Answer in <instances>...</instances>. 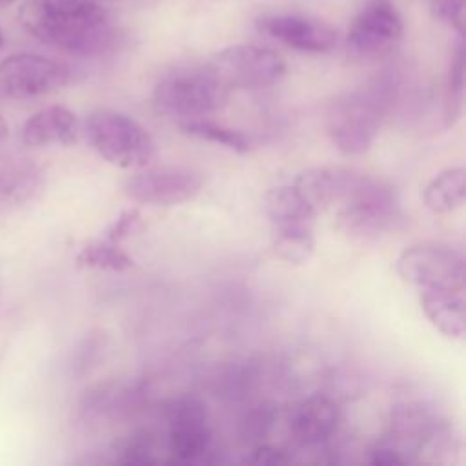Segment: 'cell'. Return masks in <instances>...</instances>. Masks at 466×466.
Segmentation results:
<instances>
[{"label": "cell", "instance_id": "cell-27", "mask_svg": "<svg viewBox=\"0 0 466 466\" xmlns=\"http://www.w3.org/2000/svg\"><path fill=\"white\" fill-rule=\"evenodd\" d=\"M246 462H255V464H284L289 462V455H286L284 450L266 444V442H258L249 455H246Z\"/></svg>", "mask_w": 466, "mask_h": 466}, {"label": "cell", "instance_id": "cell-10", "mask_svg": "<svg viewBox=\"0 0 466 466\" xmlns=\"http://www.w3.org/2000/svg\"><path fill=\"white\" fill-rule=\"evenodd\" d=\"M382 126V111L375 102H350L335 109L326 124L333 146L344 155H360L375 142Z\"/></svg>", "mask_w": 466, "mask_h": 466}, {"label": "cell", "instance_id": "cell-32", "mask_svg": "<svg viewBox=\"0 0 466 466\" xmlns=\"http://www.w3.org/2000/svg\"><path fill=\"white\" fill-rule=\"evenodd\" d=\"M0 297H2V280H0Z\"/></svg>", "mask_w": 466, "mask_h": 466}, {"label": "cell", "instance_id": "cell-30", "mask_svg": "<svg viewBox=\"0 0 466 466\" xmlns=\"http://www.w3.org/2000/svg\"><path fill=\"white\" fill-rule=\"evenodd\" d=\"M13 2H15V0H0V7H2V5H9V4H13Z\"/></svg>", "mask_w": 466, "mask_h": 466}, {"label": "cell", "instance_id": "cell-2", "mask_svg": "<svg viewBox=\"0 0 466 466\" xmlns=\"http://www.w3.org/2000/svg\"><path fill=\"white\" fill-rule=\"evenodd\" d=\"M84 133L89 146L116 167L142 169L155 157L149 131L126 113L96 109L87 115Z\"/></svg>", "mask_w": 466, "mask_h": 466}, {"label": "cell", "instance_id": "cell-33", "mask_svg": "<svg viewBox=\"0 0 466 466\" xmlns=\"http://www.w3.org/2000/svg\"><path fill=\"white\" fill-rule=\"evenodd\" d=\"M96 2H100V0H96Z\"/></svg>", "mask_w": 466, "mask_h": 466}, {"label": "cell", "instance_id": "cell-12", "mask_svg": "<svg viewBox=\"0 0 466 466\" xmlns=\"http://www.w3.org/2000/svg\"><path fill=\"white\" fill-rule=\"evenodd\" d=\"M260 33L304 53H326L337 44V31L315 18L302 15H266L257 20Z\"/></svg>", "mask_w": 466, "mask_h": 466}, {"label": "cell", "instance_id": "cell-4", "mask_svg": "<svg viewBox=\"0 0 466 466\" xmlns=\"http://www.w3.org/2000/svg\"><path fill=\"white\" fill-rule=\"evenodd\" d=\"M229 91L231 89L206 66L202 69L180 71L162 78L153 91V100L164 113L189 120L224 107Z\"/></svg>", "mask_w": 466, "mask_h": 466}, {"label": "cell", "instance_id": "cell-28", "mask_svg": "<svg viewBox=\"0 0 466 466\" xmlns=\"http://www.w3.org/2000/svg\"><path fill=\"white\" fill-rule=\"evenodd\" d=\"M368 462L375 466H393V464H404L406 459L390 441H386L370 450Z\"/></svg>", "mask_w": 466, "mask_h": 466}, {"label": "cell", "instance_id": "cell-19", "mask_svg": "<svg viewBox=\"0 0 466 466\" xmlns=\"http://www.w3.org/2000/svg\"><path fill=\"white\" fill-rule=\"evenodd\" d=\"M466 171L462 167H446L439 171L422 189V202L431 213H451L464 204Z\"/></svg>", "mask_w": 466, "mask_h": 466}, {"label": "cell", "instance_id": "cell-23", "mask_svg": "<svg viewBox=\"0 0 466 466\" xmlns=\"http://www.w3.org/2000/svg\"><path fill=\"white\" fill-rule=\"evenodd\" d=\"M462 91H464V49L457 47V53L451 60L448 75V98H446V126H453L462 107Z\"/></svg>", "mask_w": 466, "mask_h": 466}, {"label": "cell", "instance_id": "cell-3", "mask_svg": "<svg viewBox=\"0 0 466 466\" xmlns=\"http://www.w3.org/2000/svg\"><path fill=\"white\" fill-rule=\"evenodd\" d=\"M402 220L395 189L370 177L366 184L337 213L335 228L357 242H375L393 233Z\"/></svg>", "mask_w": 466, "mask_h": 466}, {"label": "cell", "instance_id": "cell-25", "mask_svg": "<svg viewBox=\"0 0 466 466\" xmlns=\"http://www.w3.org/2000/svg\"><path fill=\"white\" fill-rule=\"evenodd\" d=\"M153 437L147 431L137 433L129 439V442L126 444V448L122 450V457L120 462L126 464H133V462H155V455H153Z\"/></svg>", "mask_w": 466, "mask_h": 466}, {"label": "cell", "instance_id": "cell-18", "mask_svg": "<svg viewBox=\"0 0 466 466\" xmlns=\"http://www.w3.org/2000/svg\"><path fill=\"white\" fill-rule=\"evenodd\" d=\"M264 213L273 228L308 224L313 226L319 209L300 193L295 184L271 187L264 195Z\"/></svg>", "mask_w": 466, "mask_h": 466}, {"label": "cell", "instance_id": "cell-1", "mask_svg": "<svg viewBox=\"0 0 466 466\" xmlns=\"http://www.w3.org/2000/svg\"><path fill=\"white\" fill-rule=\"evenodd\" d=\"M18 16L36 40L69 53H95L109 40V15L96 0H27Z\"/></svg>", "mask_w": 466, "mask_h": 466}, {"label": "cell", "instance_id": "cell-6", "mask_svg": "<svg viewBox=\"0 0 466 466\" xmlns=\"http://www.w3.org/2000/svg\"><path fill=\"white\" fill-rule=\"evenodd\" d=\"M399 277L420 289H464V258L444 244H413L395 260Z\"/></svg>", "mask_w": 466, "mask_h": 466}, {"label": "cell", "instance_id": "cell-21", "mask_svg": "<svg viewBox=\"0 0 466 466\" xmlns=\"http://www.w3.org/2000/svg\"><path fill=\"white\" fill-rule=\"evenodd\" d=\"M180 127L186 135H189L193 138L218 144V146H222L226 149H231L235 153L242 155V153L249 151V138L242 131L222 126V124H217V122L208 120L204 116L184 120L180 124Z\"/></svg>", "mask_w": 466, "mask_h": 466}, {"label": "cell", "instance_id": "cell-15", "mask_svg": "<svg viewBox=\"0 0 466 466\" xmlns=\"http://www.w3.org/2000/svg\"><path fill=\"white\" fill-rule=\"evenodd\" d=\"M46 184L44 169L29 157L0 155V217H7L33 202Z\"/></svg>", "mask_w": 466, "mask_h": 466}, {"label": "cell", "instance_id": "cell-14", "mask_svg": "<svg viewBox=\"0 0 466 466\" xmlns=\"http://www.w3.org/2000/svg\"><path fill=\"white\" fill-rule=\"evenodd\" d=\"M370 178V175L350 167H309L297 175L295 186L317 208L344 204L350 200Z\"/></svg>", "mask_w": 466, "mask_h": 466}, {"label": "cell", "instance_id": "cell-9", "mask_svg": "<svg viewBox=\"0 0 466 466\" xmlns=\"http://www.w3.org/2000/svg\"><path fill=\"white\" fill-rule=\"evenodd\" d=\"M67 82V69L46 56L16 53L0 60V96L24 100L47 95Z\"/></svg>", "mask_w": 466, "mask_h": 466}, {"label": "cell", "instance_id": "cell-31", "mask_svg": "<svg viewBox=\"0 0 466 466\" xmlns=\"http://www.w3.org/2000/svg\"><path fill=\"white\" fill-rule=\"evenodd\" d=\"M2 44H4V36H2V31H0V47H2Z\"/></svg>", "mask_w": 466, "mask_h": 466}, {"label": "cell", "instance_id": "cell-8", "mask_svg": "<svg viewBox=\"0 0 466 466\" xmlns=\"http://www.w3.org/2000/svg\"><path fill=\"white\" fill-rule=\"evenodd\" d=\"M204 175L186 166H157L131 175L124 182L127 198L149 206H177L200 193Z\"/></svg>", "mask_w": 466, "mask_h": 466}, {"label": "cell", "instance_id": "cell-13", "mask_svg": "<svg viewBox=\"0 0 466 466\" xmlns=\"http://www.w3.org/2000/svg\"><path fill=\"white\" fill-rule=\"evenodd\" d=\"M339 419V406L331 397L311 393L289 406L286 422L299 446H317L335 433Z\"/></svg>", "mask_w": 466, "mask_h": 466}, {"label": "cell", "instance_id": "cell-7", "mask_svg": "<svg viewBox=\"0 0 466 466\" xmlns=\"http://www.w3.org/2000/svg\"><path fill=\"white\" fill-rule=\"evenodd\" d=\"M167 448L175 462H198L211 450L213 431L206 402L198 395H180L166 406Z\"/></svg>", "mask_w": 466, "mask_h": 466}, {"label": "cell", "instance_id": "cell-26", "mask_svg": "<svg viewBox=\"0 0 466 466\" xmlns=\"http://www.w3.org/2000/svg\"><path fill=\"white\" fill-rule=\"evenodd\" d=\"M437 15L451 24L457 31L464 27V0H431Z\"/></svg>", "mask_w": 466, "mask_h": 466}, {"label": "cell", "instance_id": "cell-20", "mask_svg": "<svg viewBox=\"0 0 466 466\" xmlns=\"http://www.w3.org/2000/svg\"><path fill=\"white\" fill-rule=\"evenodd\" d=\"M273 253L295 266H302L309 262V258L315 253V237H313V226L308 224H297V226H282L273 228Z\"/></svg>", "mask_w": 466, "mask_h": 466}, {"label": "cell", "instance_id": "cell-11", "mask_svg": "<svg viewBox=\"0 0 466 466\" xmlns=\"http://www.w3.org/2000/svg\"><path fill=\"white\" fill-rule=\"evenodd\" d=\"M402 35V20L390 0H370L353 18L346 44L355 55H375Z\"/></svg>", "mask_w": 466, "mask_h": 466}, {"label": "cell", "instance_id": "cell-17", "mask_svg": "<svg viewBox=\"0 0 466 466\" xmlns=\"http://www.w3.org/2000/svg\"><path fill=\"white\" fill-rule=\"evenodd\" d=\"M464 289H420V309L430 324L450 339H462L466 331Z\"/></svg>", "mask_w": 466, "mask_h": 466}, {"label": "cell", "instance_id": "cell-22", "mask_svg": "<svg viewBox=\"0 0 466 466\" xmlns=\"http://www.w3.org/2000/svg\"><path fill=\"white\" fill-rule=\"evenodd\" d=\"M76 264L80 268L126 271L133 268V258L118 244L102 238L86 244L76 255Z\"/></svg>", "mask_w": 466, "mask_h": 466}, {"label": "cell", "instance_id": "cell-29", "mask_svg": "<svg viewBox=\"0 0 466 466\" xmlns=\"http://www.w3.org/2000/svg\"><path fill=\"white\" fill-rule=\"evenodd\" d=\"M7 135H9V127H7L5 120L0 116V144L7 138Z\"/></svg>", "mask_w": 466, "mask_h": 466}, {"label": "cell", "instance_id": "cell-5", "mask_svg": "<svg viewBox=\"0 0 466 466\" xmlns=\"http://www.w3.org/2000/svg\"><path fill=\"white\" fill-rule=\"evenodd\" d=\"M208 67L229 89L269 87L286 73V64L279 53L251 44L224 47L211 58Z\"/></svg>", "mask_w": 466, "mask_h": 466}, {"label": "cell", "instance_id": "cell-24", "mask_svg": "<svg viewBox=\"0 0 466 466\" xmlns=\"http://www.w3.org/2000/svg\"><path fill=\"white\" fill-rule=\"evenodd\" d=\"M142 228V218H140V211L137 208H129L126 211H122L106 229L104 238L115 244H120L126 237L133 235L135 231H138Z\"/></svg>", "mask_w": 466, "mask_h": 466}, {"label": "cell", "instance_id": "cell-16", "mask_svg": "<svg viewBox=\"0 0 466 466\" xmlns=\"http://www.w3.org/2000/svg\"><path fill=\"white\" fill-rule=\"evenodd\" d=\"M80 137V122L66 106H47L31 115L22 127V142L31 147L71 146Z\"/></svg>", "mask_w": 466, "mask_h": 466}]
</instances>
